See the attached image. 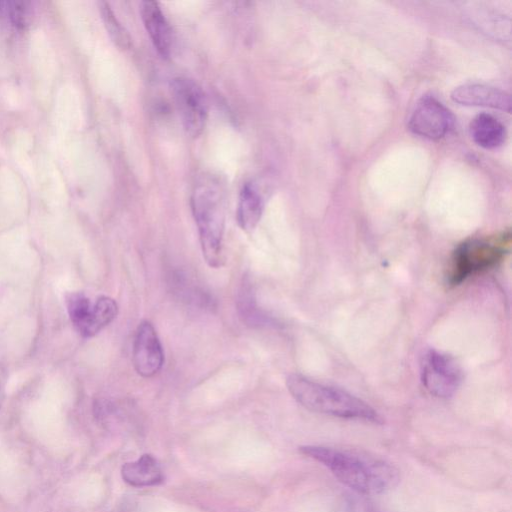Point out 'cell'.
Wrapping results in <instances>:
<instances>
[{
    "label": "cell",
    "mask_w": 512,
    "mask_h": 512,
    "mask_svg": "<svg viewBox=\"0 0 512 512\" xmlns=\"http://www.w3.org/2000/svg\"><path fill=\"white\" fill-rule=\"evenodd\" d=\"M473 141L485 149L501 146L506 138L504 125L494 116L487 113L476 115L469 126Z\"/></svg>",
    "instance_id": "14"
},
{
    "label": "cell",
    "mask_w": 512,
    "mask_h": 512,
    "mask_svg": "<svg viewBox=\"0 0 512 512\" xmlns=\"http://www.w3.org/2000/svg\"><path fill=\"white\" fill-rule=\"evenodd\" d=\"M264 209V198L253 183H245L240 191L236 219L245 232L253 231L258 225Z\"/></svg>",
    "instance_id": "13"
},
{
    "label": "cell",
    "mask_w": 512,
    "mask_h": 512,
    "mask_svg": "<svg viewBox=\"0 0 512 512\" xmlns=\"http://www.w3.org/2000/svg\"><path fill=\"white\" fill-rule=\"evenodd\" d=\"M65 303L72 325L84 338L98 334L118 313L116 301L108 296L91 302L83 292H71L66 294Z\"/></svg>",
    "instance_id": "5"
},
{
    "label": "cell",
    "mask_w": 512,
    "mask_h": 512,
    "mask_svg": "<svg viewBox=\"0 0 512 512\" xmlns=\"http://www.w3.org/2000/svg\"><path fill=\"white\" fill-rule=\"evenodd\" d=\"M451 98L466 106H482L510 112L511 100L505 91L479 83H467L456 87Z\"/></svg>",
    "instance_id": "10"
},
{
    "label": "cell",
    "mask_w": 512,
    "mask_h": 512,
    "mask_svg": "<svg viewBox=\"0 0 512 512\" xmlns=\"http://www.w3.org/2000/svg\"><path fill=\"white\" fill-rule=\"evenodd\" d=\"M132 361L136 372L144 378L155 376L163 367L162 345L154 326L147 320L140 322L137 327Z\"/></svg>",
    "instance_id": "9"
},
{
    "label": "cell",
    "mask_w": 512,
    "mask_h": 512,
    "mask_svg": "<svg viewBox=\"0 0 512 512\" xmlns=\"http://www.w3.org/2000/svg\"><path fill=\"white\" fill-rule=\"evenodd\" d=\"M140 15L155 49L163 58H168L173 45L172 30L161 7L156 1H143Z\"/></svg>",
    "instance_id": "11"
},
{
    "label": "cell",
    "mask_w": 512,
    "mask_h": 512,
    "mask_svg": "<svg viewBox=\"0 0 512 512\" xmlns=\"http://www.w3.org/2000/svg\"><path fill=\"white\" fill-rule=\"evenodd\" d=\"M307 457L324 465L343 484L365 495L393 489L399 482L398 469L386 459L357 449L321 445L299 448Z\"/></svg>",
    "instance_id": "1"
},
{
    "label": "cell",
    "mask_w": 512,
    "mask_h": 512,
    "mask_svg": "<svg viewBox=\"0 0 512 512\" xmlns=\"http://www.w3.org/2000/svg\"><path fill=\"white\" fill-rule=\"evenodd\" d=\"M8 372L6 366L0 362V410L5 399Z\"/></svg>",
    "instance_id": "18"
},
{
    "label": "cell",
    "mask_w": 512,
    "mask_h": 512,
    "mask_svg": "<svg viewBox=\"0 0 512 512\" xmlns=\"http://www.w3.org/2000/svg\"><path fill=\"white\" fill-rule=\"evenodd\" d=\"M191 209L204 260L210 267L219 268L225 262L226 218V190L220 177L213 174L198 177L191 194Z\"/></svg>",
    "instance_id": "2"
},
{
    "label": "cell",
    "mask_w": 512,
    "mask_h": 512,
    "mask_svg": "<svg viewBox=\"0 0 512 512\" xmlns=\"http://www.w3.org/2000/svg\"><path fill=\"white\" fill-rule=\"evenodd\" d=\"M237 310L242 321L251 327L270 324V318L259 308L253 286L246 278L241 284L237 296Z\"/></svg>",
    "instance_id": "15"
},
{
    "label": "cell",
    "mask_w": 512,
    "mask_h": 512,
    "mask_svg": "<svg viewBox=\"0 0 512 512\" xmlns=\"http://www.w3.org/2000/svg\"><path fill=\"white\" fill-rule=\"evenodd\" d=\"M452 125L453 117L450 111L431 96L423 97L417 102L408 123L414 134L431 140L444 137Z\"/></svg>",
    "instance_id": "8"
},
{
    "label": "cell",
    "mask_w": 512,
    "mask_h": 512,
    "mask_svg": "<svg viewBox=\"0 0 512 512\" xmlns=\"http://www.w3.org/2000/svg\"><path fill=\"white\" fill-rule=\"evenodd\" d=\"M510 245V234L495 237L471 238L454 250L448 268V282L455 286L466 279L497 266Z\"/></svg>",
    "instance_id": "4"
},
{
    "label": "cell",
    "mask_w": 512,
    "mask_h": 512,
    "mask_svg": "<svg viewBox=\"0 0 512 512\" xmlns=\"http://www.w3.org/2000/svg\"><path fill=\"white\" fill-rule=\"evenodd\" d=\"M123 480L133 487H148L160 484L163 473L157 460L150 454L125 463L121 469Z\"/></svg>",
    "instance_id": "12"
},
{
    "label": "cell",
    "mask_w": 512,
    "mask_h": 512,
    "mask_svg": "<svg viewBox=\"0 0 512 512\" xmlns=\"http://www.w3.org/2000/svg\"><path fill=\"white\" fill-rule=\"evenodd\" d=\"M171 92L186 134L192 138L201 135L208 118V101L200 85L187 77H176Z\"/></svg>",
    "instance_id": "6"
},
{
    "label": "cell",
    "mask_w": 512,
    "mask_h": 512,
    "mask_svg": "<svg viewBox=\"0 0 512 512\" xmlns=\"http://www.w3.org/2000/svg\"><path fill=\"white\" fill-rule=\"evenodd\" d=\"M286 385L292 397L306 409L346 419L380 424L382 417L363 400L345 390L293 373Z\"/></svg>",
    "instance_id": "3"
},
{
    "label": "cell",
    "mask_w": 512,
    "mask_h": 512,
    "mask_svg": "<svg viewBox=\"0 0 512 512\" xmlns=\"http://www.w3.org/2000/svg\"><path fill=\"white\" fill-rule=\"evenodd\" d=\"M99 10L104 26L114 44L121 50L131 47V37L125 27L116 17L111 6L107 2H99Z\"/></svg>",
    "instance_id": "16"
},
{
    "label": "cell",
    "mask_w": 512,
    "mask_h": 512,
    "mask_svg": "<svg viewBox=\"0 0 512 512\" xmlns=\"http://www.w3.org/2000/svg\"><path fill=\"white\" fill-rule=\"evenodd\" d=\"M462 369L450 355L427 350L421 361V380L426 390L438 398H449L462 381Z\"/></svg>",
    "instance_id": "7"
},
{
    "label": "cell",
    "mask_w": 512,
    "mask_h": 512,
    "mask_svg": "<svg viewBox=\"0 0 512 512\" xmlns=\"http://www.w3.org/2000/svg\"><path fill=\"white\" fill-rule=\"evenodd\" d=\"M31 15L29 2L0 1V18H5L18 29H23L29 24Z\"/></svg>",
    "instance_id": "17"
}]
</instances>
